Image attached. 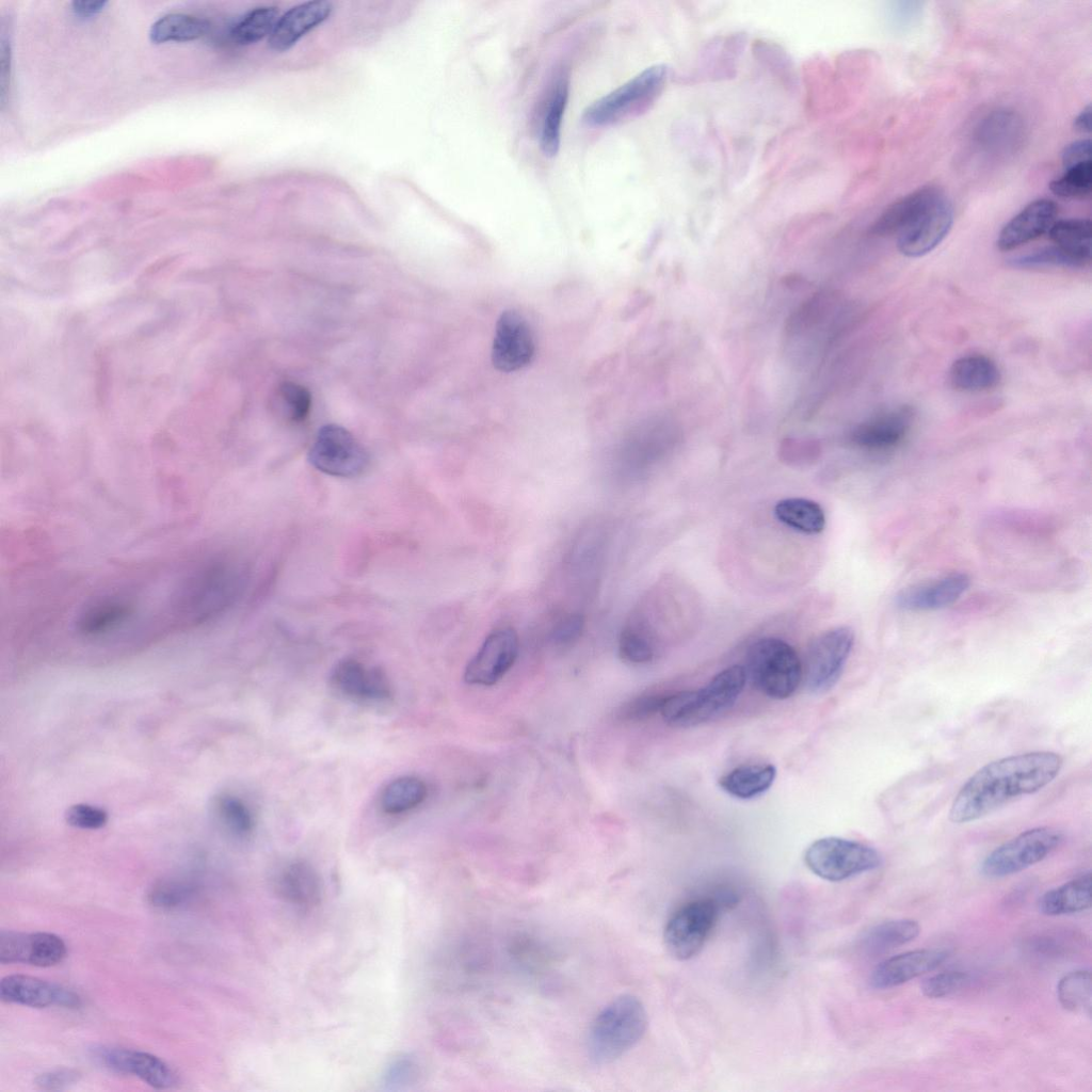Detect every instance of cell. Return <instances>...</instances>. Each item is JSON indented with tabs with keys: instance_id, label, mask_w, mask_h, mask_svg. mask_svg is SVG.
<instances>
[{
	"instance_id": "obj_1",
	"label": "cell",
	"mask_w": 1092,
	"mask_h": 1092,
	"mask_svg": "<svg viewBox=\"0 0 1092 1092\" xmlns=\"http://www.w3.org/2000/svg\"><path fill=\"white\" fill-rule=\"evenodd\" d=\"M1062 764V757L1050 751H1033L991 761L977 770L958 791L949 809V820L968 823L1015 798L1037 792L1056 778Z\"/></svg>"
},
{
	"instance_id": "obj_2",
	"label": "cell",
	"mask_w": 1092,
	"mask_h": 1092,
	"mask_svg": "<svg viewBox=\"0 0 1092 1092\" xmlns=\"http://www.w3.org/2000/svg\"><path fill=\"white\" fill-rule=\"evenodd\" d=\"M897 246L906 257H920L934 250L949 232L952 206L935 186L921 187L898 199Z\"/></svg>"
},
{
	"instance_id": "obj_3",
	"label": "cell",
	"mask_w": 1092,
	"mask_h": 1092,
	"mask_svg": "<svg viewBox=\"0 0 1092 1092\" xmlns=\"http://www.w3.org/2000/svg\"><path fill=\"white\" fill-rule=\"evenodd\" d=\"M745 681L744 667H728L701 689L668 694L660 713L671 726L700 725L732 707L742 692Z\"/></svg>"
},
{
	"instance_id": "obj_4",
	"label": "cell",
	"mask_w": 1092,
	"mask_h": 1092,
	"mask_svg": "<svg viewBox=\"0 0 1092 1092\" xmlns=\"http://www.w3.org/2000/svg\"><path fill=\"white\" fill-rule=\"evenodd\" d=\"M647 1013L633 995H621L593 1021L588 1034V1053L597 1064L610 1063L630 1050L644 1035Z\"/></svg>"
},
{
	"instance_id": "obj_5",
	"label": "cell",
	"mask_w": 1092,
	"mask_h": 1092,
	"mask_svg": "<svg viewBox=\"0 0 1092 1092\" xmlns=\"http://www.w3.org/2000/svg\"><path fill=\"white\" fill-rule=\"evenodd\" d=\"M794 648L778 638H761L746 654V677L762 694L774 700L791 696L803 676Z\"/></svg>"
},
{
	"instance_id": "obj_6",
	"label": "cell",
	"mask_w": 1092,
	"mask_h": 1092,
	"mask_svg": "<svg viewBox=\"0 0 1092 1092\" xmlns=\"http://www.w3.org/2000/svg\"><path fill=\"white\" fill-rule=\"evenodd\" d=\"M668 68L658 64L645 68L630 80L593 101L583 112L591 127H605L633 117L647 110L662 92Z\"/></svg>"
},
{
	"instance_id": "obj_7",
	"label": "cell",
	"mask_w": 1092,
	"mask_h": 1092,
	"mask_svg": "<svg viewBox=\"0 0 1092 1092\" xmlns=\"http://www.w3.org/2000/svg\"><path fill=\"white\" fill-rule=\"evenodd\" d=\"M808 869L819 878L839 882L878 868L880 853L865 844L840 837H824L805 851Z\"/></svg>"
},
{
	"instance_id": "obj_8",
	"label": "cell",
	"mask_w": 1092,
	"mask_h": 1092,
	"mask_svg": "<svg viewBox=\"0 0 1092 1092\" xmlns=\"http://www.w3.org/2000/svg\"><path fill=\"white\" fill-rule=\"evenodd\" d=\"M1063 834L1050 826L1022 832L990 852L981 871L989 878H1003L1019 872L1048 856L1061 842Z\"/></svg>"
},
{
	"instance_id": "obj_9",
	"label": "cell",
	"mask_w": 1092,
	"mask_h": 1092,
	"mask_svg": "<svg viewBox=\"0 0 1092 1092\" xmlns=\"http://www.w3.org/2000/svg\"><path fill=\"white\" fill-rule=\"evenodd\" d=\"M720 903L705 898L680 906L669 919L663 940L668 952L679 961L696 956L710 936L718 917Z\"/></svg>"
},
{
	"instance_id": "obj_10",
	"label": "cell",
	"mask_w": 1092,
	"mask_h": 1092,
	"mask_svg": "<svg viewBox=\"0 0 1092 1092\" xmlns=\"http://www.w3.org/2000/svg\"><path fill=\"white\" fill-rule=\"evenodd\" d=\"M308 461L325 475L354 478L366 470L369 456L350 431L331 423L318 431L308 451Z\"/></svg>"
},
{
	"instance_id": "obj_11",
	"label": "cell",
	"mask_w": 1092,
	"mask_h": 1092,
	"mask_svg": "<svg viewBox=\"0 0 1092 1092\" xmlns=\"http://www.w3.org/2000/svg\"><path fill=\"white\" fill-rule=\"evenodd\" d=\"M854 644V632L848 626L831 628L808 646L803 676L807 689L823 693L840 678Z\"/></svg>"
},
{
	"instance_id": "obj_12",
	"label": "cell",
	"mask_w": 1092,
	"mask_h": 1092,
	"mask_svg": "<svg viewBox=\"0 0 1092 1092\" xmlns=\"http://www.w3.org/2000/svg\"><path fill=\"white\" fill-rule=\"evenodd\" d=\"M1025 125L1018 113L998 108L984 114L971 131L973 147L990 161H1006L1022 148Z\"/></svg>"
},
{
	"instance_id": "obj_13",
	"label": "cell",
	"mask_w": 1092,
	"mask_h": 1092,
	"mask_svg": "<svg viewBox=\"0 0 1092 1092\" xmlns=\"http://www.w3.org/2000/svg\"><path fill=\"white\" fill-rule=\"evenodd\" d=\"M518 647V637L512 627L493 630L468 661L464 680L477 686L495 685L513 667Z\"/></svg>"
},
{
	"instance_id": "obj_14",
	"label": "cell",
	"mask_w": 1092,
	"mask_h": 1092,
	"mask_svg": "<svg viewBox=\"0 0 1092 1092\" xmlns=\"http://www.w3.org/2000/svg\"><path fill=\"white\" fill-rule=\"evenodd\" d=\"M535 344L527 320L516 310H504L498 318L492 346V363L503 372L517 371L533 359Z\"/></svg>"
},
{
	"instance_id": "obj_15",
	"label": "cell",
	"mask_w": 1092,
	"mask_h": 1092,
	"mask_svg": "<svg viewBox=\"0 0 1092 1092\" xmlns=\"http://www.w3.org/2000/svg\"><path fill=\"white\" fill-rule=\"evenodd\" d=\"M65 956V943L53 933L15 931H1L0 933L1 963H26L49 967L62 962Z\"/></svg>"
},
{
	"instance_id": "obj_16",
	"label": "cell",
	"mask_w": 1092,
	"mask_h": 1092,
	"mask_svg": "<svg viewBox=\"0 0 1092 1092\" xmlns=\"http://www.w3.org/2000/svg\"><path fill=\"white\" fill-rule=\"evenodd\" d=\"M970 578L965 573L948 575L912 584L895 596L898 608L912 612L935 611L956 603L969 588Z\"/></svg>"
},
{
	"instance_id": "obj_17",
	"label": "cell",
	"mask_w": 1092,
	"mask_h": 1092,
	"mask_svg": "<svg viewBox=\"0 0 1092 1092\" xmlns=\"http://www.w3.org/2000/svg\"><path fill=\"white\" fill-rule=\"evenodd\" d=\"M0 997L3 1001L32 1008L61 1006L78 1008L80 997L73 991L43 979L28 975H10L0 981Z\"/></svg>"
},
{
	"instance_id": "obj_18",
	"label": "cell",
	"mask_w": 1092,
	"mask_h": 1092,
	"mask_svg": "<svg viewBox=\"0 0 1092 1092\" xmlns=\"http://www.w3.org/2000/svg\"><path fill=\"white\" fill-rule=\"evenodd\" d=\"M948 956L946 949L925 948L888 958L872 970L870 985L879 990L898 986L935 969Z\"/></svg>"
},
{
	"instance_id": "obj_19",
	"label": "cell",
	"mask_w": 1092,
	"mask_h": 1092,
	"mask_svg": "<svg viewBox=\"0 0 1092 1092\" xmlns=\"http://www.w3.org/2000/svg\"><path fill=\"white\" fill-rule=\"evenodd\" d=\"M912 421L913 411L910 406L893 407L860 423L853 430L851 439L867 450H888L902 443Z\"/></svg>"
},
{
	"instance_id": "obj_20",
	"label": "cell",
	"mask_w": 1092,
	"mask_h": 1092,
	"mask_svg": "<svg viewBox=\"0 0 1092 1092\" xmlns=\"http://www.w3.org/2000/svg\"><path fill=\"white\" fill-rule=\"evenodd\" d=\"M97 1057L107 1067L136 1076L156 1089L171 1088L177 1081L176 1074L163 1060L142 1050L101 1048Z\"/></svg>"
},
{
	"instance_id": "obj_21",
	"label": "cell",
	"mask_w": 1092,
	"mask_h": 1092,
	"mask_svg": "<svg viewBox=\"0 0 1092 1092\" xmlns=\"http://www.w3.org/2000/svg\"><path fill=\"white\" fill-rule=\"evenodd\" d=\"M333 11V4L325 0L306 1L296 4L283 14L269 36V47L278 52L286 51L306 33L325 21Z\"/></svg>"
},
{
	"instance_id": "obj_22",
	"label": "cell",
	"mask_w": 1092,
	"mask_h": 1092,
	"mask_svg": "<svg viewBox=\"0 0 1092 1092\" xmlns=\"http://www.w3.org/2000/svg\"><path fill=\"white\" fill-rule=\"evenodd\" d=\"M1057 212V206L1053 200H1033L1002 227L997 238V247L1010 251L1039 238L1049 230Z\"/></svg>"
},
{
	"instance_id": "obj_23",
	"label": "cell",
	"mask_w": 1092,
	"mask_h": 1092,
	"mask_svg": "<svg viewBox=\"0 0 1092 1092\" xmlns=\"http://www.w3.org/2000/svg\"><path fill=\"white\" fill-rule=\"evenodd\" d=\"M332 680L341 693L355 700L383 701L390 695L388 680L381 670L366 668L352 658L336 664Z\"/></svg>"
},
{
	"instance_id": "obj_24",
	"label": "cell",
	"mask_w": 1092,
	"mask_h": 1092,
	"mask_svg": "<svg viewBox=\"0 0 1092 1092\" xmlns=\"http://www.w3.org/2000/svg\"><path fill=\"white\" fill-rule=\"evenodd\" d=\"M130 599L122 595H102L87 603L76 620L77 630L87 637L102 636L118 629L134 614Z\"/></svg>"
},
{
	"instance_id": "obj_25",
	"label": "cell",
	"mask_w": 1092,
	"mask_h": 1092,
	"mask_svg": "<svg viewBox=\"0 0 1092 1092\" xmlns=\"http://www.w3.org/2000/svg\"><path fill=\"white\" fill-rule=\"evenodd\" d=\"M275 887L284 901L301 909L317 905L322 897L320 876L304 861H295L285 866L277 876Z\"/></svg>"
},
{
	"instance_id": "obj_26",
	"label": "cell",
	"mask_w": 1092,
	"mask_h": 1092,
	"mask_svg": "<svg viewBox=\"0 0 1092 1092\" xmlns=\"http://www.w3.org/2000/svg\"><path fill=\"white\" fill-rule=\"evenodd\" d=\"M568 92V79L566 76L561 75L551 87L540 125L539 144L545 157L552 158L559 151L562 121L567 105Z\"/></svg>"
},
{
	"instance_id": "obj_27",
	"label": "cell",
	"mask_w": 1092,
	"mask_h": 1092,
	"mask_svg": "<svg viewBox=\"0 0 1092 1092\" xmlns=\"http://www.w3.org/2000/svg\"><path fill=\"white\" fill-rule=\"evenodd\" d=\"M1000 380L997 365L987 356L971 354L958 358L949 370V381L961 391H983L995 387Z\"/></svg>"
},
{
	"instance_id": "obj_28",
	"label": "cell",
	"mask_w": 1092,
	"mask_h": 1092,
	"mask_svg": "<svg viewBox=\"0 0 1092 1092\" xmlns=\"http://www.w3.org/2000/svg\"><path fill=\"white\" fill-rule=\"evenodd\" d=\"M1091 872L1088 871L1054 889L1039 899V910L1048 916H1058L1085 911L1091 906Z\"/></svg>"
},
{
	"instance_id": "obj_29",
	"label": "cell",
	"mask_w": 1092,
	"mask_h": 1092,
	"mask_svg": "<svg viewBox=\"0 0 1092 1092\" xmlns=\"http://www.w3.org/2000/svg\"><path fill=\"white\" fill-rule=\"evenodd\" d=\"M776 768L770 764L736 767L719 780V786L738 799H752L766 792L773 784Z\"/></svg>"
},
{
	"instance_id": "obj_30",
	"label": "cell",
	"mask_w": 1092,
	"mask_h": 1092,
	"mask_svg": "<svg viewBox=\"0 0 1092 1092\" xmlns=\"http://www.w3.org/2000/svg\"><path fill=\"white\" fill-rule=\"evenodd\" d=\"M774 515L785 526L805 533L817 534L824 530L825 514L821 505L806 498H785L774 505Z\"/></svg>"
},
{
	"instance_id": "obj_31",
	"label": "cell",
	"mask_w": 1092,
	"mask_h": 1092,
	"mask_svg": "<svg viewBox=\"0 0 1092 1092\" xmlns=\"http://www.w3.org/2000/svg\"><path fill=\"white\" fill-rule=\"evenodd\" d=\"M1050 240L1083 267L1091 259L1092 226L1089 219L1055 221L1048 230Z\"/></svg>"
},
{
	"instance_id": "obj_32",
	"label": "cell",
	"mask_w": 1092,
	"mask_h": 1092,
	"mask_svg": "<svg viewBox=\"0 0 1092 1092\" xmlns=\"http://www.w3.org/2000/svg\"><path fill=\"white\" fill-rule=\"evenodd\" d=\"M919 931L918 922L913 919L883 921L865 933L862 946L869 953H883L913 941Z\"/></svg>"
},
{
	"instance_id": "obj_33",
	"label": "cell",
	"mask_w": 1092,
	"mask_h": 1092,
	"mask_svg": "<svg viewBox=\"0 0 1092 1092\" xmlns=\"http://www.w3.org/2000/svg\"><path fill=\"white\" fill-rule=\"evenodd\" d=\"M209 28V22L203 18L182 13H171L152 23L149 36L157 44L189 42L205 35Z\"/></svg>"
},
{
	"instance_id": "obj_34",
	"label": "cell",
	"mask_w": 1092,
	"mask_h": 1092,
	"mask_svg": "<svg viewBox=\"0 0 1092 1092\" xmlns=\"http://www.w3.org/2000/svg\"><path fill=\"white\" fill-rule=\"evenodd\" d=\"M427 796L424 782L416 776H401L383 790L381 806L385 813L400 814L418 806Z\"/></svg>"
},
{
	"instance_id": "obj_35",
	"label": "cell",
	"mask_w": 1092,
	"mask_h": 1092,
	"mask_svg": "<svg viewBox=\"0 0 1092 1092\" xmlns=\"http://www.w3.org/2000/svg\"><path fill=\"white\" fill-rule=\"evenodd\" d=\"M278 16L275 6L262 5L246 12L231 28V38L241 45L256 43L272 33Z\"/></svg>"
},
{
	"instance_id": "obj_36",
	"label": "cell",
	"mask_w": 1092,
	"mask_h": 1092,
	"mask_svg": "<svg viewBox=\"0 0 1092 1092\" xmlns=\"http://www.w3.org/2000/svg\"><path fill=\"white\" fill-rule=\"evenodd\" d=\"M1060 1003L1066 1010L1090 1015L1092 978L1090 970L1079 969L1063 976L1057 986Z\"/></svg>"
},
{
	"instance_id": "obj_37",
	"label": "cell",
	"mask_w": 1092,
	"mask_h": 1092,
	"mask_svg": "<svg viewBox=\"0 0 1092 1092\" xmlns=\"http://www.w3.org/2000/svg\"><path fill=\"white\" fill-rule=\"evenodd\" d=\"M619 654L629 663L649 662L654 658L655 646L648 630L639 622L626 625L619 638Z\"/></svg>"
},
{
	"instance_id": "obj_38",
	"label": "cell",
	"mask_w": 1092,
	"mask_h": 1092,
	"mask_svg": "<svg viewBox=\"0 0 1092 1092\" xmlns=\"http://www.w3.org/2000/svg\"><path fill=\"white\" fill-rule=\"evenodd\" d=\"M214 809L222 824L238 837L248 836L254 818L247 805L238 797L223 793L214 801Z\"/></svg>"
},
{
	"instance_id": "obj_39",
	"label": "cell",
	"mask_w": 1092,
	"mask_h": 1092,
	"mask_svg": "<svg viewBox=\"0 0 1092 1092\" xmlns=\"http://www.w3.org/2000/svg\"><path fill=\"white\" fill-rule=\"evenodd\" d=\"M1053 194L1061 198H1085L1092 190V163L1081 162L1065 168L1063 175L1049 183Z\"/></svg>"
},
{
	"instance_id": "obj_40",
	"label": "cell",
	"mask_w": 1092,
	"mask_h": 1092,
	"mask_svg": "<svg viewBox=\"0 0 1092 1092\" xmlns=\"http://www.w3.org/2000/svg\"><path fill=\"white\" fill-rule=\"evenodd\" d=\"M277 410L290 421H303L311 407L309 390L294 382L282 383L276 391Z\"/></svg>"
},
{
	"instance_id": "obj_41",
	"label": "cell",
	"mask_w": 1092,
	"mask_h": 1092,
	"mask_svg": "<svg viewBox=\"0 0 1092 1092\" xmlns=\"http://www.w3.org/2000/svg\"><path fill=\"white\" fill-rule=\"evenodd\" d=\"M195 888L190 883L166 879L154 884L149 889L148 902L160 910H174L186 905L194 896Z\"/></svg>"
},
{
	"instance_id": "obj_42",
	"label": "cell",
	"mask_w": 1092,
	"mask_h": 1092,
	"mask_svg": "<svg viewBox=\"0 0 1092 1092\" xmlns=\"http://www.w3.org/2000/svg\"><path fill=\"white\" fill-rule=\"evenodd\" d=\"M1011 264L1021 269L1034 268H1082L1083 266L1069 254L1053 245L1011 259Z\"/></svg>"
},
{
	"instance_id": "obj_43",
	"label": "cell",
	"mask_w": 1092,
	"mask_h": 1092,
	"mask_svg": "<svg viewBox=\"0 0 1092 1092\" xmlns=\"http://www.w3.org/2000/svg\"><path fill=\"white\" fill-rule=\"evenodd\" d=\"M969 981V975L960 970L936 974L921 983V992L929 998H941L956 993Z\"/></svg>"
},
{
	"instance_id": "obj_44",
	"label": "cell",
	"mask_w": 1092,
	"mask_h": 1092,
	"mask_svg": "<svg viewBox=\"0 0 1092 1092\" xmlns=\"http://www.w3.org/2000/svg\"><path fill=\"white\" fill-rule=\"evenodd\" d=\"M66 822L81 830H98L109 820L108 813L95 805L79 803L70 806L65 813Z\"/></svg>"
},
{
	"instance_id": "obj_45",
	"label": "cell",
	"mask_w": 1092,
	"mask_h": 1092,
	"mask_svg": "<svg viewBox=\"0 0 1092 1092\" xmlns=\"http://www.w3.org/2000/svg\"><path fill=\"white\" fill-rule=\"evenodd\" d=\"M668 694L648 693L640 695L625 704L621 710V717L627 721H641L660 712L661 706Z\"/></svg>"
},
{
	"instance_id": "obj_46",
	"label": "cell",
	"mask_w": 1092,
	"mask_h": 1092,
	"mask_svg": "<svg viewBox=\"0 0 1092 1092\" xmlns=\"http://www.w3.org/2000/svg\"><path fill=\"white\" fill-rule=\"evenodd\" d=\"M584 626L583 617L578 613H569L557 621L551 630V641L560 647L569 646L581 636Z\"/></svg>"
},
{
	"instance_id": "obj_47",
	"label": "cell",
	"mask_w": 1092,
	"mask_h": 1092,
	"mask_svg": "<svg viewBox=\"0 0 1092 1092\" xmlns=\"http://www.w3.org/2000/svg\"><path fill=\"white\" fill-rule=\"evenodd\" d=\"M417 1072L418 1066L412 1058H398L388 1065L384 1074V1083L388 1088L402 1087L414 1080Z\"/></svg>"
},
{
	"instance_id": "obj_48",
	"label": "cell",
	"mask_w": 1092,
	"mask_h": 1092,
	"mask_svg": "<svg viewBox=\"0 0 1092 1092\" xmlns=\"http://www.w3.org/2000/svg\"><path fill=\"white\" fill-rule=\"evenodd\" d=\"M80 1074L70 1069L50 1071L38 1075L35 1083L44 1090H59L77 1082Z\"/></svg>"
},
{
	"instance_id": "obj_49",
	"label": "cell",
	"mask_w": 1092,
	"mask_h": 1092,
	"mask_svg": "<svg viewBox=\"0 0 1092 1092\" xmlns=\"http://www.w3.org/2000/svg\"><path fill=\"white\" fill-rule=\"evenodd\" d=\"M1091 161V142L1089 139L1075 141L1065 146L1062 151V163L1064 167Z\"/></svg>"
},
{
	"instance_id": "obj_50",
	"label": "cell",
	"mask_w": 1092,
	"mask_h": 1092,
	"mask_svg": "<svg viewBox=\"0 0 1092 1092\" xmlns=\"http://www.w3.org/2000/svg\"><path fill=\"white\" fill-rule=\"evenodd\" d=\"M919 2H896L892 10V18L899 27H905L914 20L918 13Z\"/></svg>"
},
{
	"instance_id": "obj_51",
	"label": "cell",
	"mask_w": 1092,
	"mask_h": 1092,
	"mask_svg": "<svg viewBox=\"0 0 1092 1092\" xmlns=\"http://www.w3.org/2000/svg\"><path fill=\"white\" fill-rule=\"evenodd\" d=\"M106 4L107 1H75L73 10L78 16L90 17L102 11Z\"/></svg>"
},
{
	"instance_id": "obj_52",
	"label": "cell",
	"mask_w": 1092,
	"mask_h": 1092,
	"mask_svg": "<svg viewBox=\"0 0 1092 1092\" xmlns=\"http://www.w3.org/2000/svg\"><path fill=\"white\" fill-rule=\"evenodd\" d=\"M1090 122H1091V107H1090V106H1087V107H1086V108H1085V109H1083V110H1082V111H1081V112H1080V113H1079V114H1078V115H1077V116L1075 117V121H1074V127H1075V129H1076L1077 131H1080V132H1083V133H1085V132H1090V130H1091V125H1090Z\"/></svg>"
}]
</instances>
